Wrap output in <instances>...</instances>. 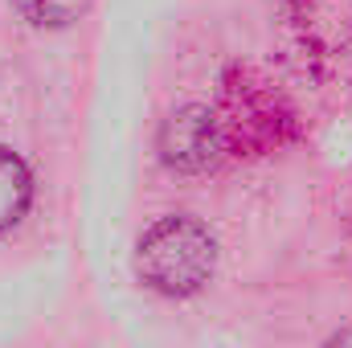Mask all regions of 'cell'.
Segmentation results:
<instances>
[{"instance_id": "cell-4", "label": "cell", "mask_w": 352, "mask_h": 348, "mask_svg": "<svg viewBox=\"0 0 352 348\" xmlns=\"http://www.w3.org/2000/svg\"><path fill=\"white\" fill-rule=\"evenodd\" d=\"M33 29H66L90 8V0H12Z\"/></svg>"}, {"instance_id": "cell-3", "label": "cell", "mask_w": 352, "mask_h": 348, "mask_svg": "<svg viewBox=\"0 0 352 348\" xmlns=\"http://www.w3.org/2000/svg\"><path fill=\"white\" fill-rule=\"evenodd\" d=\"M33 201V176L25 160L8 148H0V230H12Z\"/></svg>"}, {"instance_id": "cell-1", "label": "cell", "mask_w": 352, "mask_h": 348, "mask_svg": "<svg viewBox=\"0 0 352 348\" xmlns=\"http://www.w3.org/2000/svg\"><path fill=\"white\" fill-rule=\"evenodd\" d=\"M213 266H217V238L197 217H160L156 226L144 230L135 246V274L152 291L173 299L201 291L213 279Z\"/></svg>"}, {"instance_id": "cell-2", "label": "cell", "mask_w": 352, "mask_h": 348, "mask_svg": "<svg viewBox=\"0 0 352 348\" xmlns=\"http://www.w3.org/2000/svg\"><path fill=\"white\" fill-rule=\"evenodd\" d=\"M217 123L205 107H180L160 127V156L168 168L201 173L217 160Z\"/></svg>"}, {"instance_id": "cell-5", "label": "cell", "mask_w": 352, "mask_h": 348, "mask_svg": "<svg viewBox=\"0 0 352 348\" xmlns=\"http://www.w3.org/2000/svg\"><path fill=\"white\" fill-rule=\"evenodd\" d=\"M324 348H352V324H349V328H340L336 336H328V345H324Z\"/></svg>"}]
</instances>
